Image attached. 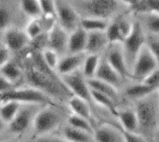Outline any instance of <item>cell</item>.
<instances>
[{
	"instance_id": "obj_1",
	"label": "cell",
	"mask_w": 159,
	"mask_h": 142,
	"mask_svg": "<svg viewBox=\"0 0 159 142\" xmlns=\"http://www.w3.org/2000/svg\"><path fill=\"white\" fill-rule=\"evenodd\" d=\"M138 117V133L148 142H154L159 126V100L157 91L131 103Z\"/></svg>"
},
{
	"instance_id": "obj_2",
	"label": "cell",
	"mask_w": 159,
	"mask_h": 142,
	"mask_svg": "<svg viewBox=\"0 0 159 142\" xmlns=\"http://www.w3.org/2000/svg\"><path fill=\"white\" fill-rule=\"evenodd\" d=\"M25 79L31 87L44 92L52 99L62 98L67 94L73 96L64 85L58 83L39 71L33 63H31V66H28L25 71Z\"/></svg>"
},
{
	"instance_id": "obj_3",
	"label": "cell",
	"mask_w": 159,
	"mask_h": 142,
	"mask_svg": "<svg viewBox=\"0 0 159 142\" xmlns=\"http://www.w3.org/2000/svg\"><path fill=\"white\" fill-rule=\"evenodd\" d=\"M4 101H15L20 104L29 105H56L54 99L45 94L44 92L31 87L24 88L14 87L8 91L0 93V102Z\"/></svg>"
},
{
	"instance_id": "obj_4",
	"label": "cell",
	"mask_w": 159,
	"mask_h": 142,
	"mask_svg": "<svg viewBox=\"0 0 159 142\" xmlns=\"http://www.w3.org/2000/svg\"><path fill=\"white\" fill-rule=\"evenodd\" d=\"M146 37L147 33L142 25V22L139 20L133 21L132 30L127 39L123 42L122 50L126 60V62L131 70V67L138 57L141 50L146 44Z\"/></svg>"
},
{
	"instance_id": "obj_5",
	"label": "cell",
	"mask_w": 159,
	"mask_h": 142,
	"mask_svg": "<svg viewBox=\"0 0 159 142\" xmlns=\"http://www.w3.org/2000/svg\"><path fill=\"white\" fill-rule=\"evenodd\" d=\"M61 114L54 109V106L48 105L38 111L33 121L34 138L43 137L55 130L61 123Z\"/></svg>"
},
{
	"instance_id": "obj_6",
	"label": "cell",
	"mask_w": 159,
	"mask_h": 142,
	"mask_svg": "<svg viewBox=\"0 0 159 142\" xmlns=\"http://www.w3.org/2000/svg\"><path fill=\"white\" fill-rule=\"evenodd\" d=\"M119 7L118 0H85L81 8L86 18H96L108 20L116 16Z\"/></svg>"
},
{
	"instance_id": "obj_7",
	"label": "cell",
	"mask_w": 159,
	"mask_h": 142,
	"mask_svg": "<svg viewBox=\"0 0 159 142\" xmlns=\"http://www.w3.org/2000/svg\"><path fill=\"white\" fill-rule=\"evenodd\" d=\"M158 67L159 65L157 60L152 55L147 47L144 46L131 67V82H142L146 76H148Z\"/></svg>"
},
{
	"instance_id": "obj_8",
	"label": "cell",
	"mask_w": 159,
	"mask_h": 142,
	"mask_svg": "<svg viewBox=\"0 0 159 142\" xmlns=\"http://www.w3.org/2000/svg\"><path fill=\"white\" fill-rule=\"evenodd\" d=\"M63 84L66 86L71 94L75 97H77L89 104H90L93 108L96 106L93 103L91 97V89L89 86L88 80L84 77L81 73V70L76 71L73 73L64 75L61 77Z\"/></svg>"
},
{
	"instance_id": "obj_9",
	"label": "cell",
	"mask_w": 159,
	"mask_h": 142,
	"mask_svg": "<svg viewBox=\"0 0 159 142\" xmlns=\"http://www.w3.org/2000/svg\"><path fill=\"white\" fill-rule=\"evenodd\" d=\"M133 22L124 15H118L108 24L105 31L109 45H122L132 30Z\"/></svg>"
},
{
	"instance_id": "obj_10",
	"label": "cell",
	"mask_w": 159,
	"mask_h": 142,
	"mask_svg": "<svg viewBox=\"0 0 159 142\" xmlns=\"http://www.w3.org/2000/svg\"><path fill=\"white\" fill-rule=\"evenodd\" d=\"M104 58L110 66L123 78L127 84L131 82L130 70L126 62L121 45H109Z\"/></svg>"
},
{
	"instance_id": "obj_11",
	"label": "cell",
	"mask_w": 159,
	"mask_h": 142,
	"mask_svg": "<svg viewBox=\"0 0 159 142\" xmlns=\"http://www.w3.org/2000/svg\"><path fill=\"white\" fill-rule=\"evenodd\" d=\"M55 6L59 25L67 33H71L79 26L80 20L78 14L75 8L64 0H55Z\"/></svg>"
},
{
	"instance_id": "obj_12",
	"label": "cell",
	"mask_w": 159,
	"mask_h": 142,
	"mask_svg": "<svg viewBox=\"0 0 159 142\" xmlns=\"http://www.w3.org/2000/svg\"><path fill=\"white\" fill-rule=\"evenodd\" d=\"M95 142H125L116 120L99 124L93 134Z\"/></svg>"
},
{
	"instance_id": "obj_13",
	"label": "cell",
	"mask_w": 159,
	"mask_h": 142,
	"mask_svg": "<svg viewBox=\"0 0 159 142\" xmlns=\"http://www.w3.org/2000/svg\"><path fill=\"white\" fill-rule=\"evenodd\" d=\"M96 79L105 82L112 87H116L119 91H123L124 87L128 85L123 78L110 66L104 57H101L100 64L95 75Z\"/></svg>"
},
{
	"instance_id": "obj_14",
	"label": "cell",
	"mask_w": 159,
	"mask_h": 142,
	"mask_svg": "<svg viewBox=\"0 0 159 142\" xmlns=\"http://www.w3.org/2000/svg\"><path fill=\"white\" fill-rule=\"evenodd\" d=\"M116 121L119 127L127 132L138 133V117L132 104H127L118 109Z\"/></svg>"
},
{
	"instance_id": "obj_15",
	"label": "cell",
	"mask_w": 159,
	"mask_h": 142,
	"mask_svg": "<svg viewBox=\"0 0 159 142\" xmlns=\"http://www.w3.org/2000/svg\"><path fill=\"white\" fill-rule=\"evenodd\" d=\"M21 107L14 117V119L8 124V130L13 135H21L23 134L31 125L36 113H34L31 107Z\"/></svg>"
},
{
	"instance_id": "obj_16",
	"label": "cell",
	"mask_w": 159,
	"mask_h": 142,
	"mask_svg": "<svg viewBox=\"0 0 159 142\" xmlns=\"http://www.w3.org/2000/svg\"><path fill=\"white\" fill-rule=\"evenodd\" d=\"M68 107L71 110L73 114H75L81 118L86 119L95 128L99 125L98 120L96 119L94 113H93L94 108L90 104H89L87 101H85L77 97L72 96L68 100Z\"/></svg>"
},
{
	"instance_id": "obj_17",
	"label": "cell",
	"mask_w": 159,
	"mask_h": 142,
	"mask_svg": "<svg viewBox=\"0 0 159 142\" xmlns=\"http://www.w3.org/2000/svg\"><path fill=\"white\" fill-rule=\"evenodd\" d=\"M86 56L87 54L83 52L77 54H68L67 56H64L63 58L60 59L56 69L57 74L61 77L81 70Z\"/></svg>"
},
{
	"instance_id": "obj_18",
	"label": "cell",
	"mask_w": 159,
	"mask_h": 142,
	"mask_svg": "<svg viewBox=\"0 0 159 142\" xmlns=\"http://www.w3.org/2000/svg\"><path fill=\"white\" fill-rule=\"evenodd\" d=\"M48 48L56 51L59 55L67 51L68 33L59 25L55 24L50 28L47 39Z\"/></svg>"
},
{
	"instance_id": "obj_19",
	"label": "cell",
	"mask_w": 159,
	"mask_h": 142,
	"mask_svg": "<svg viewBox=\"0 0 159 142\" xmlns=\"http://www.w3.org/2000/svg\"><path fill=\"white\" fill-rule=\"evenodd\" d=\"M157 91V90L146 86L143 82H130L124 87L122 94L127 101L133 103Z\"/></svg>"
},
{
	"instance_id": "obj_20",
	"label": "cell",
	"mask_w": 159,
	"mask_h": 142,
	"mask_svg": "<svg viewBox=\"0 0 159 142\" xmlns=\"http://www.w3.org/2000/svg\"><path fill=\"white\" fill-rule=\"evenodd\" d=\"M109 46L105 32L88 33V40L86 46V54L100 55Z\"/></svg>"
},
{
	"instance_id": "obj_21",
	"label": "cell",
	"mask_w": 159,
	"mask_h": 142,
	"mask_svg": "<svg viewBox=\"0 0 159 142\" xmlns=\"http://www.w3.org/2000/svg\"><path fill=\"white\" fill-rule=\"evenodd\" d=\"M29 38L25 32L18 29H7L4 35L6 47L9 51H20L26 46Z\"/></svg>"
},
{
	"instance_id": "obj_22",
	"label": "cell",
	"mask_w": 159,
	"mask_h": 142,
	"mask_svg": "<svg viewBox=\"0 0 159 142\" xmlns=\"http://www.w3.org/2000/svg\"><path fill=\"white\" fill-rule=\"evenodd\" d=\"M87 40L88 33L83 28L78 26L75 31H73L68 35L67 50L69 54H77L85 52Z\"/></svg>"
},
{
	"instance_id": "obj_23",
	"label": "cell",
	"mask_w": 159,
	"mask_h": 142,
	"mask_svg": "<svg viewBox=\"0 0 159 142\" xmlns=\"http://www.w3.org/2000/svg\"><path fill=\"white\" fill-rule=\"evenodd\" d=\"M62 138L69 142H95L91 134L65 125L62 128Z\"/></svg>"
},
{
	"instance_id": "obj_24",
	"label": "cell",
	"mask_w": 159,
	"mask_h": 142,
	"mask_svg": "<svg viewBox=\"0 0 159 142\" xmlns=\"http://www.w3.org/2000/svg\"><path fill=\"white\" fill-rule=\"evenodd\" d=\"M101 60V56L96 54H87L83 65L81 67V73L84 75V77L89 79L95 78L99 64Z\"/></svg>"
},
{
	"instance_id": "obj_25",
	"label": "cell",
	"mask_w": 159,
	"mask_h": 142,
	"mask_svg": "<svg viewBox=\"0 0 159 142\" xmlns=\"http://www.w3.org/2000/svg\"><path fill=\"white\" fill-rule=\"evenodd\" d=\"M0 74L12 84L16 85L22 77V71L16 62L9 60L0 69Z\"/></svg>"
},
{
	"instance_id": "obj_26",
	"label": "cell",
	"mask_w": 159,
	"mask_h": 142,
	"mask_svg": "<svg viewBox=\"0 0 159 142\" xmlns=\"http://www.w3.org/2000/svg\"><path fill=\"white\" fill-rule=\"evenodd\" d=\"M21 104L15 101L0 102V118L5 124H9L19 113Z\"/></svg>"
},
{
	"instance_id": "obj_27",
	"label": "cell",
	"mask_w": 159,
	"mask_h": 142,
	"mask_svg": "<svg viewBox=\"0 0 159 142\" xmlns=\"http://www.w3.org/2000/svg\"><path fill=\"white\" fill-rule=\"evenodd\" d=\"M109 22L105 20L96 18H83L80 20L79 26L83 28L87 33L91 32H105Z\"/></svg>"
},
{
	"instance_id": "obj_28",
	"label": "cell",
	"mask_w": 159,
	"mask_h": 142,
	"mask_svg": "<svg viewBox=\"0 0 159 142\" xmlns=\"http://www.w3.org/2000/svg\"><path fill=\"white\" fill-rule=\"evenodd\" d=\"M66 125L74 127V128H76L78 130H81V131H84V132H87L89 134H91L93 135L94 134V130H95V127L89 122L87 121L86 119L84 118H81L75 114H73L71 113L67 119H66Z\"/></svg>"
},
{
	"instance_id": "obj_29",
	"label": "cell",
	"mask_w": 159,
	"mask_h": 142,
	"mask_svg": "<svg viewBox=\"0 0 159 142\" xmlns=\"http://www.w3.org/2000/svg\"><path fill=\"white\" fill-rule=\"evenodd\" d=\"M143 28L145 27L149 33L159 36V14L145 13L143 14Z\"/></svg>"
},
{
	"instance_id": "obj_30",
	"label": "cell",
	"mask_w": 159,
	"mask_h": 142,
	"mask_svg": "<svg viewBox=\"0 0 159 142\" xmlns=\"http://www.w3.org/2000/svg\"><path fill=\"white\" fill-rule=\"evenodd\" d=\"M43 31H44V23L39 18H35L27 25L25 33L28 36L29 40L30 39L34 40L38 38L43 33Z\"/></svg>"
},
{
	"instance_id": "obj_31",
	"label": "cell",
	"mask_w": 159,
	"mask_h": 142,
	"mask_svg": "<svg viewBox=\"0 0 159 142\" xmlns=\"http://www.w3.org/2000/svg\"><path fill=\"white\" fill-rule=\"evenodd\" d=\"M21 8L29 17L35 19L42 14L38 0H21Z\"/></svg>"
},
{
	"instance_id": "obj_32",
	"label": "cell",
	"mask_w": 159,
	"mask_h": 142,
	"mask_svg": "<svg viewBox=\"0 0 159 142\" xmlns=\"http://www.w3.org/2000/svg\"><path fill=\"white\" fill-rule=\"evenodd\" d=\"M41 54H42V58H43L45 63L47 64V66L48 68H50L51 70L56 72L58 63L60 61L59 54L56 51H54V50H52L50 48L44 49V51L41 52Z\"/></svg>"
},
{
	"instance_id": "obj_33",
	"label": "cell",
	"mask_w": 159,
	"mask_h": 142,
	"mask_svg": "<svg viewBox=\"0 0 159 142\" xmlns=\"http://www.w3.org/2000/svg\"><path fill=\"white\" fill-rule=\"evenodd\" d=\"M145 46L150 50L152 55L155 57V59L157 60L159 65V36L151 34V33H147Z\"/></svg>"
},
{
	"instance_id": "obj_34",
	"label": "cell",
	"mask_w": 159,
	"mask_h": 142,
	"mask_svg": "<svg viewBox=\"0 0 159 142\" xmlns=\"http://www.w3.org/2000/svg\"><path fill=\"white\" fill-rule=\"evenodd\" d=\"M41 12L46 17L53 18L56 16V6L55 0H38Z\"/></svg>"
},
{
	"instance_id": "obj_35",
	"label": "cell",
	"mask_w": 159,
	"mask_h": 142,
	"mask_svg": "<svg viewBox=\"0 0 159 142\" xmlns=\"http://www.w3.org/2000/svg\"><path fill=\"white\" fill-rule=\"evenodd\" d=\"M143 84L146 86L158 90L159 88V67L157 68L153 73H151L148 76H146L143 81Z\"/></svg>"
},
{
	"instance_id": "obj_36",
	"label": "cell",
	"mask_w": 159,
	"mask_h": 142,
	"mask_svg": "<svg viewBox=\"0 0 159 142\" xmlns=\"http://www.w3.org/2000/svg\"><path fill=\"white\" fill-rule=\"evenodd\" d=\"M159 14V0H143V14Z\"/></svg>"
},
{
	"instance_id": "obj_37",
	"label": "cell",
	"mask_w": 159,
	"mask_h": 142,
	"mask_svg": "<svg viewBox=\"0 0 159 142\" xmlns=\"http://www.w3.org/2000/svg\"><path fill=\"white\" fill-rule=\"evenodd\" d=\"M10 23V14L5 7H0V31L7 30Z\"/></svg>"
},
{
	"instance_id": "obj_38",
	"label": "cell",
	"mask_w": 159,
	"mask_h": 142,
	"mask_svg": "<svg viewBox=\"0 0 159 142\" xmlns=\"http://www.w3.org/2000/svg\"><path fill=\"white\" fill-rule=\"evenodd\" d=\"M118 126V125H117ZM119 127V126H118ZM120 128V127H119ZM122 134H123V137H124V140L125 142H148L147 140L145 138H143L142 135H140L139 133H131V132H127V131H124L120 128Z\"/></svg>"
},
{
	"instance_id": "obj_39",
	"label": "cell",
	"mask_w": 159,
	"mask_h": 142,
	"mask_svg": "<svg viewBox=\"0 0 159 142\" xmlns=\"http://www.w3.org/2000/svg\"><path fill=\"white\" fill-rule=\"evenodd\" d=\"M25 142H69L63 138H57V137H48V136H43V137H37L34 138L30 140Z\"/></svg>"
},
{
	"instance_id": "obj_40",
	"label": "cell",
	"mask_w": 159,
	"mask_h": 142,
	"mask_svg": "<svg viewBox=\"0 0 159 142\" xmlns=\"http://www.w3.org/2000/svg\"><path fill=\"white\" fill-rule=\"evenodd\" d=\"M15 86L16 85L12 84L11 82H9L7 79H6L4 76H2L0 74V93H4L6 91H8L10 89L16 87Z\"/></svg>"
},
{
	"instance_id": "obj_41",
	"label": "cell",
	"mask_w": 159,
	"mask_h": 142,
	"mask_svg": "<svg viewBox=\"0 0 159 142\" xmlns=\"http://www.w3.org/2000/svg\"><path fill=\"white\" fill-rule=\"evenodd\" d=\"M10 60V51L7 47H0V69Z\"/></svg>"
},
{
	"instance_id": "obj_42",
	"label": "cell",
	"mask_w": 159,
	"mask_h": 142,
	"mask_svg": "<svg viewBox=\"0 0 159 142\" xmlns=\"http://www.w3.org/2000/svg\"><path fill=\"white\" fill-rule=\"evenodd\" d=\"M154 142H159V126L157 129L156 135H155V139H154Z\"/></svg>"
},
{
	"instance_id": "obj_43",
	"label": "cell",
	"mask_w": 159,
	"mask_h": 142,
	"mask_svg": "<svg viewBox=\"0 0 159 142\" xmlns=\"http://www.w3.org/2000/svg\"><path fill=\"white\" fill-rule=\"evenodd\" d=\"M5 125H6V124H5V123L3 122V120L0 118V133L3 131V129H4V127H5Z\"/></svg>"
},
{
	"instance_id": "obj_44",
	"label": "cell",
	"mask_w": 159,
	"mask_h": 142,
	"mask_svg": "<svg viewBox=\"0 0 159 142\" xmlns=\"http://www.w3.org/2000/svg\"><path fill=\"white\" fill-rule=\"evenodd\" d=\"M157 96H158V100H159V88H158V90H157Z\"/></svg>"
}]
</instances>
